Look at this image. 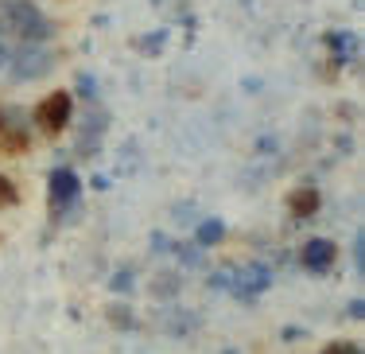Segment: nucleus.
<instances>
[{"mask_svg": "<svg viewBox=\"0 0 365 354\" xmlns=\"http://www.w3.org/2000/svg\"><path fill=\"white\" fill-rule=\"evenodd\" d=\"M0 36H12L16 43H47L55 24L31 0H0Z\"/></svg>", "mask_w": 365, "mask_h": 354, "instance_id": "f257e3e1", "label": "nucleus"}, {"mask_svg": "<svg viewBox=\"0 0 365 354\" xmlns=\"http://www.w3.org/2000/svg\"><path fill=\"white\" fill-rule=\"evenodd\" d=\"M8 79L16 86H28V82H39L55 71V51L47 43H16L8 51V63H4Z\"/></svg>", "mask_w": 365, "mask_h": 354, "instance_id": "f03ea898", "label": "nucleus"}, {"mask_svg": "<svg viewBox=\"0 0 365 354\" xmlns=\"http://www.w3.org/2000/svg\"><path fill=\"white\" fill-rule=\"evenodd\" d=\"M71 117H74V98L66 90H51L36 106V113H31V121H36V128L43 136H63Z\"/></svg>", "mask_w": 365, "mask_h": 354, "instance_id": "7ed1b4c3", "label": "nucleus"}, {"mask_svg": "<svg viewBox=\"0 0 365 354\" xmlns=\"http://www.w3.org/2000/svg\"><path fill=\"white\" fill-rule=\"evenodd\" d=\"M225 284H230V292L237 300H257L260 292L268 288V284H272V273L264 269V265H245V269H233L230 276H225Z\"/></svg>", "mask_w": 365, "mask_h": 354, "instance_id": "20e7f679", "label": "nucleus"}, {"mask_svg": "<svg viewBox=\"0 0 365 354\" xmlns=\"http://www.w3.org/2000/svg\"><path fill=\"white\" fill-rule=\"evenodd\" d=\"M47 195H51V206H55V211H66V206H74L78 195H82V179H78L71 168H55L47 179Z\"/></svg>", "mask_w": 365, "mask_h": 354, "instance_id": "39448f33", "label": "nucleus"}, {"mask_svg": "<svg viewBox=\"0 0 365 354\" xmlns=\"http://www.w3.org/2000/svg\"><path fill=\"white\" fill-rule=\"evenodd\" d=\"M334 257H338V249H334V241H330V238H307V241H303V249H299L303 269H311V273H327L330 265H334Z\"/></svg>", "mask_w": 365, "mask_h": 354, "instance_id": "423d86ee", "label": "nucleus"}, {"mask_svg": "<svg viewBox=\"0 0 365 354\" xmlns=\"http://www.w3.org/2000/svg\"><path fill=\"white\" fill-rule=\"evenodd\" d=\"M319 203H323V198H319L315 187H299V191L288 195V211L295 214V218H311V214L319 211Z\"/></svg>", "mask_w": 365, "mask_h": 354, "instance_id": "0eeeda50", "label": "nucleus"}, {"mask_svg": "<svg viewBox=\"0 0 365 354\" xmlns=\"http://www.w3.org/2000/svg\"><path fill=\"white\" fill-rule=\"evenodd\" d=\"M327 47L338 63H354V59H358V36H350V31H330Z\"/></svg>", "mask_w": 365, "mask_h": 354, "instance_id": "6e6552de", "label": "nucleus"}, {"mask_svg": "<svg viewBox=\"0 0 365 354\" xmlns=\"http://www.w3.org/2000/svg\"><path fill=\"white\" fill-rule=\"evenodd\" d=\"M222 238H225V222H222V218H202V222H198V230H195V241H198L202 249L218 246Z\"/></svg>", "mask_w": 365, "mask_h": 354, "instance_id": "1a4fd4ad", "label": "nucleus"}, {"mask_svg": "<svg viewBox=\"0 0 365 354\" xmlns=\"http://www.w3.org/2000/svg\"><path fill=\"white\" fill-rule=\"evenodd\" d=\"M16 198H20V191H16V183L8 176H0V211H4V206H12Z\"/></svg>", "mask_w": 365, "mask_h": 354, "instance_id": "9d476101", "label": "nucleus"}, {"mask_svg": "<svg viewBox=\"0 0 365 354\" xmlns=\"http://www.w3.org/2000/svg\"><path fill=\"white\" fill-rule=\"evenodd\" d=\"M163 43H168V31H152V36H144V39H140V47L148 51V55H155V51H160Z\"/></svg>", "mask_w": 365, "mask_h": 354, "instance_id": "9b49d317", "label": "nucleus"}, {"mask_svg": "<svg viewBox=\"0 0 365 354\" xmlns=\"http://www.w3.org/2000/svg\"><path fill=\"white\" fill-rule=\"evenodd\" d=\"M113 288L128 292V288H133V273H117V276H113Z\"/></svg>", "mask_w": 365, "mask_h": 354, "instance_id": "f8f14e48", "label": "nucleus"}, {"mask_svg": "<svg viewBox=\"0 0 365 354\" xmlns=\"http://www.w3.org/2000/svg\"><path fill=\"white\" fill-rule=\"evenodd\" d=\"M327 350H334V354H358V343H330Z\"/></svg>", "mask_w": 365, "mask_h": 354, "instance_id": "ddd939ff", "label": "nucleus"}, {"mask_svg": "<svg viewBox=\"0 0 365 354\" xmlns=\"http://www.w3.org/2000/svg\"><path fill=\"white\" fill-rule=\"evenodd\" d=\"M354 261H358V269H365V241L358 234V241H354Z\"/></svg>", "mask_w": 365, "mask_h": 354, "instance_id": "4468645a", "label": "nucleus"}, {"mask_svg": "<svg viewBox=\"0 0 365 354\" xmlns=\"http://www.w3.org/2000/svg\"><path fill=\"white\" fill-rule=\"evenodd\" d=\"M78 93H86V98H93V79H90V74H82V79H78Z\"/></svg>", "mask_w": 365, "mask_h": 354, "instance_id": "2eb2a0df", "label": "nucleus"}, {"mask_svg": "<svg viewBox=\"0 0 365 354\" xmlns=\"http://www.w3.org/2000/svg\"><path fill=\"white\" fill-rule=\"evenodd\" d=\"M4 63H8V43H4V36H0V71H4Z\"/></svg>", "mask_w": 365, "mask_h": 354, "instance_id": "dca6fc26", "label": "nucleus"}]
</instances>
